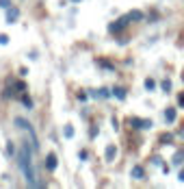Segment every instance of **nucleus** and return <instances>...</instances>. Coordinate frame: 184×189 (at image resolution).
I'll return each mask as SVG.
<instances>
[{"instance_id":"nucleus-1","label":"nucleus","mask_w":184,"mask_h":189,"mask_svg":"<svg viewBox=\"0 0 184 189\" xmlns=\"http://www.w3.org/2000/svg\"><path fill=\"white\" fill-rule=\"evenodd\" d=\"M20 165H22V170H24L26 180H28L31 185H35V174H33V165H31V157H28L26 146L22 148V152H20Z\"/></svg>"},{"instance_id":"nucleus-2","label":"nucleus","mask_w":184,"mask_h":189,"mask_svg":"<svg viewBox=\"0 0 184 189\" xmlns=\"http://www.w3.org/2000/svg\"><path fill=\"white\" fill-rule=\"evenodd\" d=\"M130 124H132L134 128H147V126H152V122H147V120H139V117H130Z\"/></svg>"},{"instance_id":"nucleus-3","label":"nucleus","mask_w":184,"mask_h":189,"mask_svg":"<svg viewBox=\"0 0 184 189\" xmlns=\"http://www.w3.org/2000/svg\"><path fill=\"white\" fill-rule=\"evenodd\" d=\"M48 168H50V170L56 168V157H54V154H48Z\"/></svg>"},{"instance_id":"nucleus-4","label":"nucleus","mask_w":184,"mask_h":189,"mask_svg":"<svg viewBox=\"0 0 184 189\" xmlns=\"http://www.w3.org/2000/svg\"><path fill=\"white\" fill-rule=\"evenodd\" d=\"M113 157H115V148H113V146H108V148H106V161H110Z\"/></svg>"},{"instance_id":"nucleus-5","label":"nucleus","mask_w":184,"mask_h":189,"mask_svg":"<svg viewBox=\"0 0 184 189\" xmlns=\"http://www.w3.org/2000/svg\"><path fill=\"white\" fill-rule=\"evenodd\" d=\"M132 174H134L136 178H141V176H143V170H141V168H134V170H132Z\"/></svg>"},{"instance_id":"nucleus-6","label":"nucleus","mask_w":184,"mask_h":189,"mask_svg":"<svg viewBox=\"0 0 184 189\" xmlns=\"http://www.w3.org/2000/svg\"><path fill=\"white\" fill-rule=\"evenodd\" d=\"M132 17H134V20H141V17H143V15H141V13H139V11H134V13H130V20H132Z\"/></svg>"},{"instance_id":"nucleus-7","label":"nucleus","mask_w":184,"mask_h":189,"mask_svg":"<svg viewBox=\"0 0 184 189\" xmlns=\"http://www.w3.org/2000/svg\"><path fill=\"white\" fill-rule=\"evenodd\" d=\"M165 117H167V120L171 122V120H173V117H175V113H173V111H167V113H165Z\"/></svg>"},{"instance_id":"nucleus-8","label":"nucleus","mask_w":184,"mask_h":189,"mask_svg":"<svg viewBox=\"0 0 184 189\" xmlns=\"http://www.w3.org/2000/svg\"><path fill=\"white\" fill-rule=\"evenodd\" d=\"M15 17H17V11H15V9H13V11H9V22H11V20H15Z\"/></svg>"},{"instance_id":"nucleus-9","label":"nucleus","mask_w":184,"mask_h":189,"mask_svg":"<svg viewBox=\"0 0 184 189\" xmlns=\"http://www.w3.org/2000/svg\"><path fill=\"white\" fill-rule=\"evenodd\" d=\"M7 41H9V37H7V35H0V43H7Z\"/></svg>"},{"instance_id":"nucleus-10","label":"nucleus","mask_w":184,"mask_h":189,"mask_svg":"<svg viewBox=\"0 0 184 189\" xmlns=\"http://www.w3.org/2000/svg\"><path fill=\"white\" fill-rule=\"evenodd\" d=\"M0 7H9V0H0Z\"/></svg>"}]
</instances>
